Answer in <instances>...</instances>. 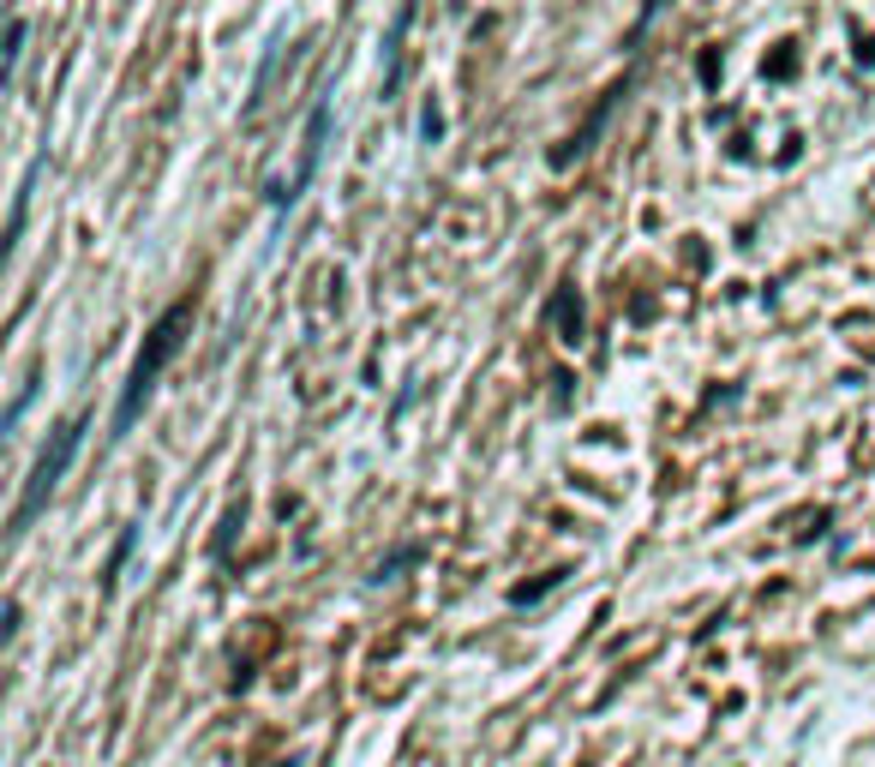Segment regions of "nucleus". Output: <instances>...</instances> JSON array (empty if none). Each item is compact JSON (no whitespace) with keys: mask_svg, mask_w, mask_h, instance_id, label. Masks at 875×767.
<instances>
[{"mask_svg":"<svg viewBox=\"0 0 875 767\" xmlns=\"http://www.w3.org/2000/svg\"><path fill=\"white\" fill-rule=\"evenodd\" d=\"M193 312H198V294H181V300H174L169 312H162L157 324L145 330V348H138L133 373H126V390H120V408H114V432H108V438H126V432H133V420L145 414V402H150V390H157L162 366L181 354L186 330H193Z\"/></svg>","mask_w":875,"mask_h":767,"instance_id":"f257e3e1","label":"nucleus"},{"mask_svg":"<svg viewBox=\"0 0 875 767\" xmlns=\"http://www.w3.org/2000/svg\"><path fill=\"white\" fill-rule=\"evenodd\" d=\"M421 558H426L421 546H402V552H390L384 564H378V582H384V575H396V570H408V564H421Z\"/></svg>","mask_w":875,"mask_h":767,"instance_id":"6e6552de","label":"nucleus"},{"mask_svg":"<svg viewBox=\"0 0 875 767\" xmlns=\"http://www.w3.org/2000/svg\"><path fill=\"white\" fill-rule=\"evenodd\" d=\"M19 55H24V19L7 24V84L19 79Z\"/></svg>","mask_w":875,"mask_h":767,"instance_id":"423d86ee","label":"nucleus"},{"mask_svg":"<svg viewBox=\"0 0 875 767\" xmlns=\"http://www.w3.org/2000/svg\"><path fill=\"white\" fill-rule=\"evenodd\" d=\"M421 138H426V145H438V138H444V114H438V96H426V108H421Z\"/></svg>","mask_w":875,"mask_h":767,"instance_id":"0eeeda50","label":"nucleus"},{"mask_svg":"<svg viewBox=\"0 0 875 767\" xmlns=\"http://www.w3.org/2000/svg\"><path fill=\"white\" fill-rule=\"evenodd\" d=\"M552 318H564V342H582V306L569 300V294H557V300H552Z\"/></svg>","mask_w":875,"mask_h":767,"instance_id":"39448f33","label":"nucleus"},{"mask_svg":"<svg viewBox=\"0 0 875 767\" xmlns=\"http://www.w3.org/2000/svg\"><path fill=\"white\" fill-rule=\"evenodd\" d=\"M84 432H91V414H79V420H67V426L55 432V438L43 444V456H36V468H31V480H24V497H19V510H12V534H24L36 522V510L55 497V485L67 480V468H72V456H79V444H84Z\"/></svg>","mask_w":875,"mask_h":767,"instance_id":"f03ea898","label":"nucleus"},{"mask_svg":"<svg viewBox=\"0 0 875 767\" xmlns=\"http://www.w3.org/2000/svg\"><path fill=\"white\" fill-rule=\"evenodd\" d=\"M330 121H336V108H330V96H319V108H312V121H307V145H300V169L288 174V181H276V186H270V210H288V204H295L300 192L312 186V174H319V162H324Z\"/></svg>","mask_w":875,"mask_h":767,"instance_id":"7ed1b4c3","label":"nucleus"},{"mask_svg":"<svg viewBox=\"0 0 875 767\" xmlns=\"http://www.w3.org/2000/svg\"><path fill=\"white\" fill-rule=\"evenodd\" d=\"M133 546H138V528H120V540H114V552H108V564H103V594H114V587H120V570H126V558H133Z\"/></svg>","mask_w":875,"mask_h":767,"instance_id":"20e7f679","label":"nucleus"}]
</instances>
